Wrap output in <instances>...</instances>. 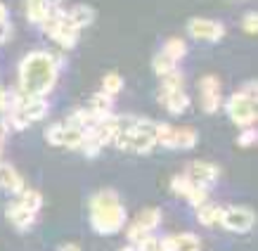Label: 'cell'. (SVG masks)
Wrapping results in <instances>:
<instances>
[{
    "label": "cell",
    "mask_w": 258,
    "mask_h": 251,
    "mask_svg": "<svg viewBox=\"0 0 258 251\" xmlns=\"http://www.w3.org/2000/svg\"><path fill=\"white\" fill-rule=\"evenodd\" d=\"M135 249H138V251H164V249H161L159 237H154V235H147L145 239H140V242L135 244Z\"/></svg>",
    "instance_id": "obj_26"
},
{
    "label": "cell",
    "mask_w": 258,
    "mask_h": 251,
    "mask_svg": "<svg viewBox=\"0 0 258 251\" xmlns=\"http://www.w3.org/2000/svg\"><path fill=\"white\" fill-rule=\"evenodd\" d=\"M118 251H138V249H135L133 244H128V246H123V249H118Z\"/></svg>",
    "instance_id": "obj_32"
},
{
    "label": "cell",
    "mask_w": 258,
    "mask_h": 251,
    "mask_svg": "<svg viewBox=\"0 0 258 251\" xmlns=\"http://www.w3.org/2000/svg\"><path fill=\"white\" fill-rule=\"evenodd\" d=\"M64 12H67V19H69L79 31L95 22V10L88 8V5H74L71 10H64Z\"/></svg>",
    "instance_id": "obj_17"
},
{
    "label": "cell",
    "mask_w": 258,
    "mask_h": 251,
    "mask_svg": "<svg viewBox=\"0 0 258 251\" xmlns=\"http://www.w3.org/2000/svg\"><path fill=\"white\" fill-rule=\"evenodd\" d=\"M171 190L175 192V195L182 197V199H187L192 206H199V204H204V202H209V187L192 182L185 173L173 178V180H171Z\"/></svg>",
    "instance_id": "obj_7"
},
{
    "label": "cell",
    "mask_w": 258,
    "mask_h": 251,
    "mask_svg": "<svg viewBox=\"0 0 258 251\" xmlns=\"http://www.w3.org/2000/svg\"><path fill=\"white\" fill-rule=\"evenodd\" d=\"M199 95H202V107L206 114H213L223 107V88L216 76H204L199 81Z\"/></svg>",
    "instance_id": "obj_8"
},
{
    "label": "cell",
    "mask_w": 258,
    "mask_h": 251,
    "mask_svg": "<svg viewBox=\"0 0 258 251\" xmlns=\"http://www.w3.org/2000/svg\"><path fill=\"white\" fill-rule=\"evenodd\" d=\"M8 104H10V93L3 86H0V111L8 109Z\"/></svg>",
    "instance_id": "obj_29"
},
{
    "label": "cell",
    "mask_w": 258,
    "mask_h": 251,
    "mask_svg": "<svg viewBox=\"0 0 258 251\" xmlns=\"http://www.w3.org/2000/svg\"><path fill=\"white\" fill-rule=\"evenodd\" d=\"M45 140L52 147H67V149H79L83 142V128L69 123H52L45 128Z\"/></svg>",
    "instance_id": "obj_4"
},
{
    "label": "cell",
    "mask_w": 258,
    "mask_h": 251,
    "mask_svg": "<svg viewBox=\"0 0 258 251\" xmlns=\"http://www.w3.org/2000/svg\"><path fill=\"white\" fill-rule=\"evenodd\" d=\"M57 59L45 50H33L19 62V90L26 95L47 97L57 83Z\"/></svg>",
    "instance_id": "obj_1"
},
{
    "label": "cell",
    "mask_w": 258,
    "mask_h": 251,
    "mask_svg": "<svg viewBox=\"0 0 258 251\" xmlns=\"http://www.w3.org/2000/svg\"><path fill=\"white\" fill-rule=\"evenodd\" d=\"M159 104H164V109H168L171 114H185L189 107V97L187 93L178 88V90H164V88H159Z\"/></svg>",
    "instance_id": "obj_13"
},
{
    "label": "cell",
    "mask_w": 258,
    "mask_h": 251,
    "mask_svg": "<svg viewBox=\"0 0 258 251\" xmlns=\"http://www.w3.org/2000/svg\"><path fill=\"white\" fill-rule=\"evenodd\" d=\"M111 104H114V95L100 90V93H95L93 100H90V111H93L97 118H102V116H107V114H111V111H114V107H111Z\"/></svg>",
    "instance_id": "obj_18"
},
{
    "label": "cell",
    "mask_w": 258,
    "mask_h": 251,
    "mask_svg": "<svg viewBox=\"0 0 258 251\" xmlns=\"http://www.w3.org/2000/svg\"><path fill=\"white\" fill-rule=\"evenodd\" d=\"M159 145L166 149H192L197 145V131L195 128H171L166 126L164 135L159 138Z\"/></svg>",
    "instance_id": "obj_9"
},
{
    "label": "cell",
    "mask_w": 258,
    "mask_h": 251,
    "mask_svg": "<svg viewBox=\"0 0 258 251\" xmlns=\"http://www.w3.org/2000/svg\"><path fill=\"white\" fill-rule=\"evenodd\" d=\"M47 3H50V5H59L62 0H47Z\"/></svg>",
    "instance_id": "obj_33"
},
{
    "label": "cell",
    "mask_w": 258,
    "mask_h": 251,
    "mask_svg": "<svg viewBox=\"0 0 258 251\" xmlns=\"http://www.w3.org/2000/svg\"><path fill=\"white\" fill-rule=\"evenodd\" d=\"M164 52L166 55H171L175 62H180L182 57L187 55V43H185L182 38H168L164 43Z\"/></svg>",
    "instance_id": "obj_23"
},
{
    "label": "cell",
    "mask_w": 258,
    "mask_h": 251,
    "mask_svg": "<svg viewBox=\"0 0 258 251\" xmlns=\"http://www.w3.org/2000/svg\"><path fill=\"white\" fill-rule=\"evenodd\" d=\"M187 31L192 38L197 40H209V43H218L225 36V26L216 19H204V17H195L187 22Z\"/></svg>",
    "instance_id": "obj_6"
},
{
    "label": "cell",
    "mask_w": 258,
    "mask_h": 251,
    "mask_svg": "<svg viewBox=\"0 0 258 251\" xmlns=\"http://www.w3.org/2000/svg\"><path fill=\"white\" fill-rule=\"evenodd\" d=\"M185 175H187L192 182H197V185L209 187V185H213V182L218 180L220 168L218 166H213V164H209V161H192V164L187 166Z\"/></svg>",
    "instance_id": "obj_12"
},
{
    "label": "cell",
    "mask_w": 258,
    "mask_h": 251,
    "mask_svg": "<svg viewBox=\"0 0 258 251\" xmlns=\"http://www.w3.org/2000/svg\"><path fill=\"white\" fill-rule=\"evenodd\" d=\"M102 90L109 93V95H118L121 90H123V79L111 71V74H107V76L102 79Z\"/></svg>",
    "instance_id": "obj_24"
},
{
    "label": "cell",
    "mask_w": 258,
    "mask_h": 251,
    "mask_svg": "<svg viewBox=\"0 0 258 251\" xmlns=\"http://www.w3.org/2000/svg\"><path fill=\"white\" fill-rule=\"evenodd\" d=\"M0 187L8 190L10 195H15V197L24 190L22 175H19L10 164H0Z\"/></svg>",
    "instance_id": "obj_15"
},
{
    "label": "cell",
    "mask_w": 258,
    "mask_h": 251,
    "mask_svg": "<svg viewBox=\"0 0 258 251\" xmlns=\"http://www.w3.org/2000/svg\"><path fill=\"white\" fill-rule=\"evenodd\" d=\"M17 202L24 206V209H29L31 213H38L40 206H43V197H40L38 190H26L24 187L19 195H17Z\"/></svg>",
    "instance_id": "obj_21"
},
{
    "label": "cell",
    "mask_w": 258,
    "mask_h": 251,
    "mask_svg": "<svg viewBox=\"0 0 258 251\" xmlns=\"http://www.w3.org/2000/svg\"><path fill=\"white\" fill-rule=\"evenodd\" d=\"M47 36L55 40L59 47H64V50H71V47L76 45V40H79V29L74 26V24L67 19V12L62 10V19L57 22V26L52 29V31H47Z\"/></svg>",
    "instance_id": "obj_11"
},
{
    "label": "cell",
    "mask_w": 258,
    "mask_h": 251,
    "mask_svg": "<svg viewBox=\"0 0 258 251\" xmlns=\"http://www.w3.org/2000/svg\"><path fill=\"white\" fill-rule=\"evenodd\" d=\"M159 242H161V249L164 251H199L202 249L199 237L189 235V232L171 235V237H159Z\"/></svg>",
    "instance_id": "obj_14"
},
{
    "label": "cell",
    "mask_w": 258,
    "mask_h": 251,
    "mask_svg": "<svg viewBox=\"0 0 258 251\" xmlns=\"http://www.w3.org/2000/svg\"><path fill=\"white\" fill-rule=\"evenodd\" d=\"M12 38V24L8 22H0V43H8V40Z\"/></svg>",
    "instance_id": "obj_28"
},
{
    "label": "cell",
    "mask_w": 258,
    "mask_h": 251,
    "mask_svg": "<svg viewBox=\"0 0 258 251\" xmlns=\"http://www.w3.org/2000/svg\"><path fill=\"white\" fill-rule=\"evenodd\" d=\"M159 223H161V209H145V211H140L138 218L133 220V225L147 230V232H152Z\"/></svg>",
    "instance_id": "obj_20"
},
{
    "label": "cell",
    "mask_w": 258,
    "mask_h": 251,
    "mask_svg": "<svg viewBox=\"0 0 258 251\" xmlns=\"http://www.w3.org/2000/svg\"><path fill=\"white\" fill-rule=\"evenodd\" d=\"M256 142H258L256 126H246V128H242V133H239V138H237V145H239V147H253Z\"/></svg>",
    "instance_id": "obj_25"
},
{
    "label": "cell",
    "mask_w": 258,
    "mask_h": 251,
    "mask_svg": "<svg viewBox=\"0 0 258 251\" xmlns=\"http://www.w3.org/2000/svg\"><path fill=\"white\" fill-rule=\"evenodd\" d=\"M59 251H81V249L76 246V244H64V246H62Z\"/></svg>",
    "instance_id": "obj_31"
},
{
    "label": "cell",
    "mask_w": 258,
    "mask_h": 251,
    "mask_svg": "<svg viewBox=\"0 0 258 251\" xmlns=\"http://www.w3.org/2000/svg\"><path fill=\"white\" fill-rule=\"evenodd\" d=\"M36 216H38V213H31L29 209H24L17 199H12L8 204V209H5V218H8L10 225L15 230H19V232H29V230L36 225Z\"/></svg>",
    "instance_id": "obj_10"
},
{
    "label": "cell",
    "mask_w": 258,
    "mask_h": 251,
    "mask_svg": "<svg viewBox=\"0 0 258 251\" xmlns=\"http://www.w3.org/2000/svg\"><path fill=\"white\" fill-rule=\"evenodd\" d=\"M197 209V220L211 228V225H220V216H223V206L213 204V202H204V204L195 206Z\"/></svg>",
    "instance_id": "obj_16"
},
{
    "label": "cell",
    "mask_w": 258,
    "mask_h": 251,
    "mask_svg": "<svg viewBox=\"0 0 258 251\" xmlns=\"http://www.w3.org/2000/svg\"><path fill=\"white\" fill-rule=\"evenodd\" d=\"M152 69L157 71L159 76H164V74H168V71L178 69V62H175L171 55H166L164 50H161V52H157V55H154V59H152Z\"/></svg>",
    "instance_id": "obj_22"
},
{
    "label": "cell",
    "mask_w": 258,
    "mask_h": 251,
    "mask_svg": "<svg viewBox=\"0 0 258 251\" xmlns=\"http://www.w3.org/2000/svg\"><path fill=\"white\" fill-rule=\"evenodd\" d=\"M8 19H10V12H8V8H5V5L0 3V22H8Z\"/></svg>",
    "instance_id": "obj_30"
},
{
    "label": "cell",
    "mask_w": 258,
    "mask_h": 251,
    "mask_svg": "<svg viewBox=\"0 0 258 251\" xmlns=\"http://www.w3.org/2000/svg\"><path fill=\"white\" fill-rule=\"evenodd\" d=\"M24 8H26V19L33 26H38L43 22V17H45L47 8H50V3L47 0H24Z\"/></svg>",
    "instance_id": "obj_19"
},
{
    "label": "cell",
    "mask_w": 258,
    "mask_h": 251,
    "mask_svg": "<svg viewBox=\"0 0 258 251\" xmlns=\"http://www.w3.org/2000/svg\"><path fill=\"white\" fill-rule=\"evenodd\" d=\"M242 29H244L246 33H251V36L258 31V15H256V12H249V15H244Z\"/></svg>",
    "instance_id": "obj_27"
},
{
    "label": "cell",
    "mask_w": 258,
    "mask_h": 251,
    "mask_svg": "<svg viewBox=\"0 0 258 251\" xmlns=\"http://www.w3.org/2000/svg\"><path fill=\"white\" fill-rule=\"evenodd\" d=\"M90 228L97 235H114L125 225L128 211L118 202V195L114 190H100L90 197Z\"/></svg>",
    "instance_id": "obj_2"
},
{
    "label": "cell",
    "mask_w": 258,
    "mask_h": 251,
    "mask_svg": "<svg viewBox=\"0 0 258 251\" xmlns=\"http://www.w3.org/2000/svg\"><path fill=\"white\" fill-rule=\"evenodd\" d=\"M227 116L232 118V123H237L239 128H246V126L256 123V97L237 90L235 95L227 97V102H223Z\"/></svg>",
    "instance_id": "obj_3"
},
{
    "label": "cell",
    "mask_w": 258,
    "mask_h": 251,
    "mask_svg": "<svg viewBox=\"0 0 258 251\" xmlns=\"http://www.w3.org/2000/svg\"><path fill=\"white\" fill-rule=\"evenodd\" d=\"M220 225L232 232H249L256 225V213L246 206H223Z\"/></svg>",
    "instance_id": "obj_5"
}]
</instances>
